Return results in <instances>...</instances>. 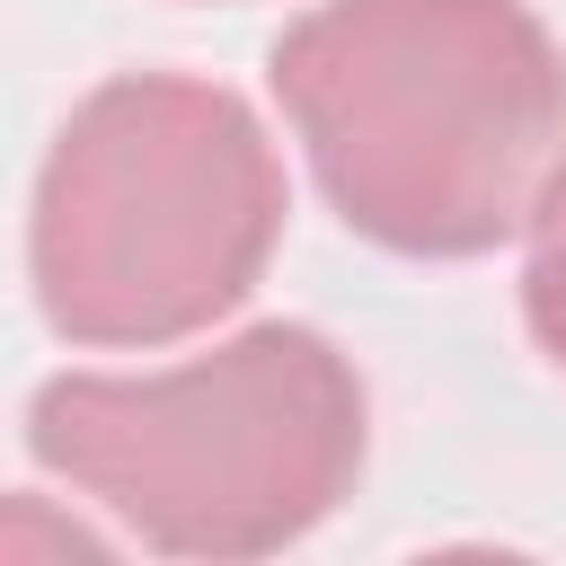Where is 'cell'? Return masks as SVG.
Masks as SVG:
<instances>
[{
	"instance_id": "3957f363",
	"label": "cell",
	"mask_w": 566,
	"mask_h": 566,
	"mask_svg": "<svg viewBox=\"0 0 566 566\" xmlns=\"http://www.w3.org/2000/svg\"><path fill=\"white\" fill-rule=\"evenodd\" d=\"M283 212V159L239 88L115 71L35 168L27 283L62 345H177L265 283Z\"/></svg>"
},
{
	"instance_id": "7a4b0ae2",
	"label": "cell",
	"mask_w": 566,
	"mask_h": 566,
	"mask_svg": "<svg viewBox=\"0 0 566 566\" xmlns=\"http://www.w3.org/2000/svg\"><path fill=\"white\" fill-rule=\"evenodd\" d=\"M363 451V371L301 318H256L168 371H62L27 398V460L195 566L310 539L354 495Z\"/></svg>"
},
{
	"instance_id": "6da1fadb",
	"label": "cell",
	"mask_w": 566,
	"mask_h": 566,
	"mask_svg": "<svg viewBox=\"0 0 566 566\" xmlns=\"http://www.w3.org/2000/svg\"><path fill=\"white\" fill-rule=\"evenodd\" d=\"M336 221L389 256H486L566 159V53L531 0H318L265 53Z\"/></svg>"
},
{
	"instance_id": "277c9868",
	"label": "cell",
	"mask_w": 566,
	"mask_h": 566,
	"mask_svg": "<svg viewBox=\"0 0 566 566\" xmlns=\"http://www.w3.org/2000/svg\"><path fill=\"white\" fill-rule=\"evenodd\" d=\"M522 318L539 336V354L566 371V159L531 203V256H522Z\"/></svg>"
}]
</instances>
